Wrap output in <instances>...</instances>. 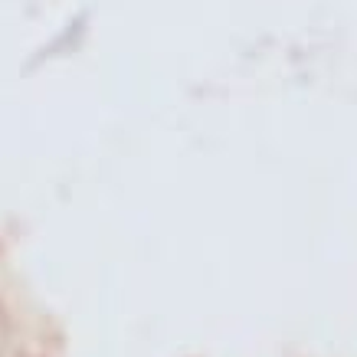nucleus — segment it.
Instances as JSON below:
<instances>
[]
</instances>
